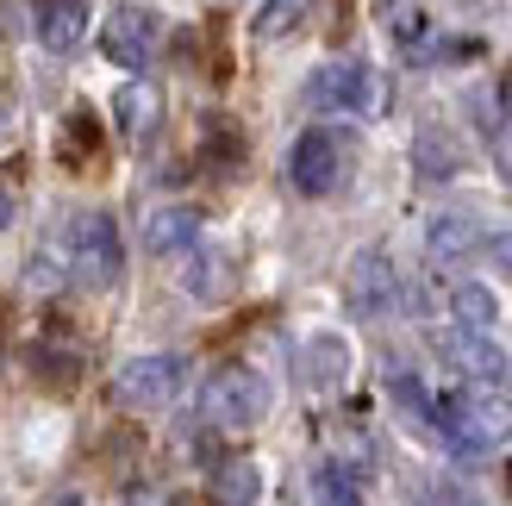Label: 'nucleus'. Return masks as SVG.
Here are the masks:
<instances>
[{"mask_svg":"<svg viewBox=\"0 0 512 506\" xmlns=\"http://www.w3.org/2000/svg\"><path fill=\"white\" fill-rule=\"evenodd\" d=\"M512 438V400L494 388H463L438 400V444H450L456 457H488L494 444Z\"/></svg>","mask_w":512,"mask_h":506,"instance_id":"obj_1","label":"nucleus"},{"mask_svg":"<svg viewBox=\"0 0 512 506\" xmlns=\"http://www.w3.org/2000/svg\"><path fill=\"white\" fill-rule=\"evenodd\" d=\"M63 263H69V282L82 288H113L119 269H125V244H119V225L107 213H75L63 225Z\"/></svg>","mask_w":512,"mask_h":506,"instance_id":"obj_2","label":"nucleus"},{"mask_svg":"<svg viewBox=\"0 0 512 506\" xmlns=\"http://www.w3.org/2000/svg\"><path fill=\"white\" fill-rule=\"evenodd\" d=\"M269 382L244 363H225L219 375H207V388H200V413H207L213 432H250V425L269 419Z\"/></svg>","mask_w":512,"mask_h":506,"instance_id":"obj_3","label":"nucleus"},{"mask_svg":"<svg viewBox=\"0 0 512 506\" xmlns=\"http://www.w3.org/2000/svg\"><path fill=\"white\" fill-rule=\"evenodd\" d=\"M182 388H188V357H175V350H157V357H132V363L119 369V382H113V394L125 400V407H138V413L169 407Z\"/></svg>","mask_w":512,"mask_h":506,"instance_id":"obj_4","label":"nucleus"},{"mask_svg":"<svg viewBox=\"0 0 512 506\" xmlns=\"http://www.w3.org/2000/svg\"><path fill=\"white\" fill-rule=\"evenodd\" d=\"M288 182L300 194H313V200L338 194V182H344V144H338V132H325V125L300 132L294 150H288Z\"/></svg>","mask_w":512,"mask_h":506,"instance_id":"obj_5","label":"nucleus"},{"mask_svg":"<svg viewBox=\"0 0 512 506\" xmlns=\"http://www.w3.org/2000/svg\"><path fill=\"white\" fill-rule=\"evenodd\" d=\"M306 107L319 113H369L375 107V75L363 63H325L306 82Z\"/></svg>","mask_w":512,"mask_h":506,"instance_id":"obj_6","label":"nucleus"},{"mask_svg":"<svg viewBox=\"0 0 512 506\" xmlns=\"http://www.w3.org/2000/svg\"><path fill=\"white\" fill-rule=\"evenodd\" d=\"M438 350H444V357H450L456 369L469 375L475 388H500L506 375H512L506 350H500V344H494L488 332H463V325H456V332H444V338H438Z\"/></svg>","mask_w":512,"mask_h":506,"instance_id":"obj_7","label":"nucleus"},{"mask_svg":"<svg viewBox=\"0 0 512 506\" xmlns=\"http://www.w3.org/2000/svg\"><path fill=\"white\" fill-rule=\"evenodd\" d=\"M107 57L119 63V69H144L150 63V50H157V13H144V7H119L113 19H107Z\"/></svg>","mask_w":512,"mask_h":506,"instance_id":"obj_8","label":"nucleus"},{"mask_svg":"<svg viewBox=\"0 0 512 506\" xmlns=\"http://www.w3.org/2000/svg\"><path fill=\"white\" fill-rule=\"evenodd\" d=\"M394 300H400L394 263L381 257V250H363V257L350 263V307L356 313H394Z\"/></svg>","mask_w":512,"mask_h":506,"instance_id":"obj_9","label":"nucleus"},{"mask_svg":"<svg viewBox=\"0 0 512 506\" xmlns=\"http://www.w3.org/2000/svg\"><path fill=\"white\" fill-rule=\"evenodd\" d=\"M113 119H119V132L132 144H144L163 125V88L150 82V75H132V82L119 88V100H113Z\"/></svg>","mask_w":512,"mask_h":506,"instance_id":"obj_10","label":"nucleus"},{"mask_svg":"<svg viewBox=\"0 0 512 506\" xmlns=\"http://www.w3.org/2000/svg\"><path fill=\"white\" fill-rule=\"evenodd\" d=\"M38 38H44V50L69 57L88 38V0H38Z\"/></svg>","mask_w":512,"mask_h":506,"instance_id":"obj_11","label":"nucleus"},{"mask_svg":"<svg viewBox=\"0 0 512 506\" xmlns=\"http://www.w3.org/2000/svg\"><path fill=\"white\" fill-rule=\"evenodd\" d=\"M194 244H200V213L194 207L150 213V225H144V250H150V257H175V250H194Z\"/></svg>","mask_w":512,"mask_h":506,"instance_id":"obj_12","label":"nucleus"},{"mask_svg":"<svg viewBox=\"0 0 512 506\" xmlns=\"http://www.w3.org/2000/svg\"><path fill=\"white\" fill-rule=\"evenodd\" d=\"M182 288L194 300H207V307H219V300L232 294V257H225V250H194L188 269H182Z\"/></svg>","mask_w":512,"mask_h":506,"instance_id":"obj_13","label":"nucleus"},{"mask_svg":"<svg viewBox=\"0 0 512 506\" xmlns=\"http://www.w3.org/2000/svg\"><path fill=\"white\" fill-rule=\"evenodd\" d=\"M481 250V225L475 219H431V232H425V257L431 263H463V257H475Z\"/></svg>","mask_w":512,"mask_h":506,"instance_id":"obj_14","label":"nucleus"},{"mask_svg":"<svg viewBox=\"0 0 512 506\" xmlns=\"http://www.w3.org/2000/svg\"><path fill=\"white\" fill-rule=\"evenodd\" d=\"M375 19H381V32H388L400 50H425V32H431V19H425V7L419 0H375Z\"/></svg>","mask_w":512,"mask_h":506,"instance_id":"obj_15","label":"nucleus"},{"mask_svg":"<svg viewBox=\"0 0 512 506\" xmlns=\"http://www.w3.org/2000/svg\"><path fill=\"white\" fill-rule=\"evenodd\" d=\"M213 500L219 506H256L263 500V469H256L250 457H232L213 469Z\"/></svg>","mask_w":512,"mask_h":506,"instance_id":"obj_16","label":"nucleus"},{"mask_svg":"<svg viewBox=\"0 0 512 506\" xmlns=\"http://www.w3.org/2000/svg\"><path fill=\"white\" fill-rule=\"evenodd\" d=\"M300 369H306V382H313V388H344L350 344L344 338H313V344H306V357H300Z\"/></svg>","mask_w":512,"mask_h":506,"instance_id":"obj_17","label":"nucleus"},{"mask_svg":"<svg viewBox=\"0 0 512 506\" xmlns=\"http://www.w3.org/2000/svg\"><path fill=\"white\" fill-rule=\"evenodd\" d=\"M388 394H394V407L406 413V425H413L419 438H438V400H425V388H419V375H394L388 382Z\"/></svg>","mask_w":512,"mask_h":506,"instance_id":"obj_18","label":"nucleus"},{"mask_svg":"<svg viewBox=\"0 0 512 506\" xmlns=\"http://www.w3.org/2000/svg\"><path fill=\"white\" fill-rule=\"evenodd\" d=\"M450 313H456V325H463V332H488V325L500 319L494 294L481 288V282H456V288H450Z\"/></svg>","mask_w":512,"mask_h":506,"instance_id":"obj_19","label":"nucleus"},{"mask_svg":"<svg viewBox=\"0 0 512 506\" xmlns=\"http://www.w3.org/2000/svg\"><path fill=\"white\" fill-rule=\"evenodd\" d=\"M413 157H419V169L431 175V182H444V175L463 169V150H456V144H450V132H438V125H425V132H419Z\"/></svg>","mask_w":512,"mask_h":506,"instance_id":"obj_20","label":"nucleus"},{"mask_svg":"<svg viewBox=\"0 0 512 506\" xmlns=\"http://www.w3.org/2000/svg\"><path fill=\"white\" fill-rule=\"evenodd\" d=\"M313 500L319 506H363V488H356V475L344 463H319L313 469Z\"/></svg>","mask_w":512,"mask_h":506,"instance_id":"obj_21","label":"nucleus"},{"mask_svg":"<svg viewBox=\"0 0 512 506\" xmlns=\"http://www.w3.org/2000/svg\"><path fill=\"white\" fill-rule=\"evenodd\" d=\"M306 13H313V0H263V13H256V38H281V32H294Z\"/></svg>","mask_w":512,"mask_h":506,"instance_id":"obj_22","label":"nucleus"},{"mask_svg":"<svg viewBox=\"0 0 512 506\" xmlns=\"http://www.w3.org/2000/svg\"><path fill=\"white\" fill-rule=\"evenodd\" d=\"M225 157H244V144H238V132H232V119H207V163H225Z\"/></svg>","mask_w":512,"mask_h":506,"instance_id":"obj_23","label":"nucleus"},{"mask_svg":"<svg viewBox=\"0 0 512 506\" xmlns=\"http://www.w3.org/2000/svg\"><path fill=\"white\" fill-rule=\"evenodd\" d=\"M88 144H94V119L75 107V113L63 119V157H88Z\"/></svg>","mask_w":512,"mask_h":506,"instance_id":"obj_24","label":"nucleus"},{"mask_svg":"<svg viewBox=\"0 0 512 506\" xmlns=\"http://www.w3.org/2000/svg\"><path fill=\"white\" fill-rule=\"evenodd\" d=\"M481 257L494 263V275H512V225L494 232V238H481Z\"/></svg>","mask_w":512,"mask_h":506,"instance_id":"obj_25","label":"nucleus"},{"mask_svg":"<svg viewBox=\"0 0 512 506\" xmlns=\"http://www.w3.org/2000/svg\"><path fill=\"white\" fill-rule=\"evenodd\" d=\"M7 225H13V200L0 194V232H7Z\"/></svg>","mask_w":512,"mask_h":506,"instance_id":"obj_26","label":"nucleus"},{"mask_svg":"<svg viewBox=\"0 0 512 506\" xmlns=\"http://www.w3.org/2000/svg\"><path fill=\"white\" fill-rule=\"evenodd\" d=\"M0 125H7V107H0Z\"/></svg>","mask_w":512,"mask_h":506,"instance_id":"obj_27","label":"nucleus"}]
</instances>
